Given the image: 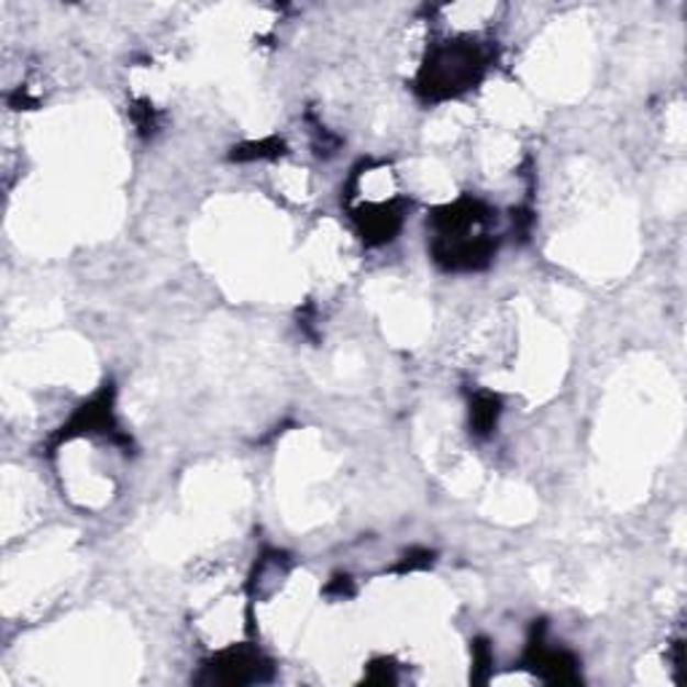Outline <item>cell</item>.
<instances>
[{
  "label": "cell",
  "mask_w": 687,
  "mask_h": 687,
  "mask_svg": "<svg viewBox=\"0 0 687 687\" xmlns=\"http://www.w3.org/2000/svg\"><path fill=\"white\" fill-rule=\"evenodd\" d=\"M486 68V59L481 48L457 41L435 48L430 63L424 65L419 87L428 97H448L459 95L462 89L473 87Z\"/></svg>",
  "instance_id": "1"
},
{
  "label": "cell",
  "mask_w": 687,
  "mask_h": 687,
  "mask_svg": "<svg viewBox=\"0 0 687 687\" xmlns=\"http://www.w3.org/2000/svg\"><path fill=\"white\" fill-rule=\"evenodd\" d=\"M497 398H491V395H486V398H481V400H476V409H473V417H476V424H478V430H481V433H486V430L491 428V424L497 422Z\"/></svg>",
  "instance_id": "2"
}]
</instances>
